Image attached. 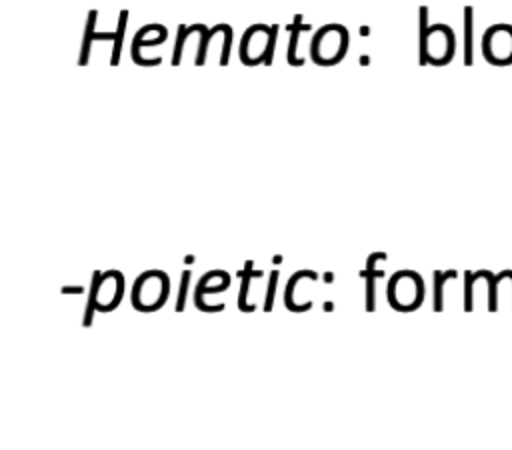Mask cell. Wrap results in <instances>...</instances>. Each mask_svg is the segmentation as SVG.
Instances as JSON below:
<instances>
[{"mask_svg":"<svg viewBox=\"0 0 512 450\" xmlns=\"http://www.w3.org/2000/svg\"><path fill=\"white\" fill-rule=\"evenodd\" d=\"M456 38L450 26L432 24L422 32V60L432 66H444L454 58Z\"/></svg>","mask_w":512,"mask_h":450,"instance_id":"4","label":"cell"},{"mask_svg":"<svg viewBox=\"0 0 512 450\" xmlns=\"http://www.w3.org/2000/svg\"><path fill=\"white\" fill-rule=\"evenodd\" d=\"M482 56L492 66L512 64V24H492L482 34Z\"/></svg>","mask_w":512,"mask_h":450,"instance_id":"6","label":"cell"},{"mask_svg":"<svg viewBox=\"0 0 512 450\" xmlns=\"http://www.w3.org/2000/svg\"><path fill=\"white\" fill-rule=\"evenodd\" d=\"M302 30L306 32V30H308V26H304V28H296V30L292 32V36H290V44H288L286 60H288V64H292V66H300V64H304V60L296 56V48H298V40H300V32H302Z\"/></svg>","mask_w":512,"mask_h":450,"instance_id":"10","label":"cell"},{"mask_svg":"<svg viewBox=\"0 0 512 450\" xmlns=\"http://www.w3.org/2000/svg\"><path fill=\"white\" fill-rule=\"evenodd\" d=\"M276 30L268 28L264 24H254L246 30L242 36V44L238 48L240 62L246 66H256L262 62H270L272 50H274Z\"/></svg>","mask_w":512,"mask_h":450,"instance_id":"5","label":"cell"},{"mask_svg":"<svg viewBox=\"0 0 512 450\" xmlns=\"http://www.w3.org/2000/svg\"><path fill=\"white\" fill-rule=\"evenodd\" d=\"M348 50V32L340 24H328L320 28L310 44V56L320 66L338 64Z\"/></svg>","mask_w":512,"mask_h":450,"instance_id":"1","label":"cell"},{"mask_svg":"<svg viewBox=\"0 0 512 450\" xmlns=\"http://www.w3.org/2000/svg\"><path fill=\"white\" fill-rule=\"evenodd\" d=\"M188 282H190V272L184 270V274H182V286H180V294H178V302H176V312H182V308H184L186 292H188Z\"/></svg>","mask_w":512,"mask_h":450,"instance_id":"11","label":"cell"},{"mask_svg":"<svg viewBox=\"0 0 512 450\" xmlns=\"http://www.w3.org/2000/svg\"><path fill=\"white\" fill-rule=\"evenodd\" d=\"M124 22H126V12L120 16V30L116 34V44H114V52H112V64H118V54H120V42H122V28H124Z\"/></svg>","mask_w":512,"mask_h":450,"instance_id":"13","label":"cell"},{"mask_svg":"<svg viewBox=\"0 0 512 450\" xmlns=\"http://www.w3.org/2000/svg\"><path fill=\"white\" fill-rule=\"evenodd\" d=\"M168 32L162 24H150V26H144L136 32L134 40H132V52H140V48H148V46H156V44H162L166 40Z\"/></svg>","mask_w":512,"mask_h":450,"instance_id":"8","label":"cell"},{"mask_svg":"<svg viewBox=\"0 0 512 450\" xmlns=\"http://www.w3.org/2000/svg\"><path fill=\"white\" fill-rule=\"evenodd\" d=\"M168 276L160 270L140 274L132 288V304L140 312H154L168 298Z\"/></svg>","mask_w":512,"mask_h":450,"instance_id":"3","label":"cell"},{"mask_svg":"<svg viewBox=\"0 0 512 450\" xmlns=\"http://www.w3.org/2000/svg\"><path fill=\"white\" fill-rule=\"evenodd\" d=\"M276 278H278V272H272V274H270V282H268L266 304H264V310H266V312H270V310H272V302H274V290H276Z\"/></svg>","mask_w":512,"mask_h":450,"instance_id":"12","label":"cell"},{"mask_svg":"<svg viewBox=\"0 0 512 450\" xmlns=\"http://www.w3.org/2000/svg\"><path fill=\"white\" fill-rule=\"evenodd\" d=\"M380 256H382L380 252H378V254H372V256L368 258V264H366V274H368V278H366V310H368V312L374 310V282H376V276H382V272H376V270H374V264H376V260H378Z\"/></svg>","mask_w":512,"mask_h":450,"instance_id":"9","label":"cell"},{"mask_svg":"<svg viewBox=\"0 0 512 450\" xmlns=\"http://www.w3.org/2000/svg\"><path fill=\"white\" fill-rule=\"evenodd\" d=\"M424 300V282L412 270L396 272L388 282V302L398 312H412Z\"/></svg>","mask_w":512,"mask_h":450,"instance_id":"2","label":"cell"},{"mask_svg":"<svg viewBox=\"0 0 512 450\" xmlns=\"http://www.w3.org/2000/svg\"><path fill=\"white\" fill-rule=\"evenodd\" d=\"M90 288L96 294V310L98 312H110L122 300L124 278H122V274L118 270H108L104 274L94 272Z\"/></svg>","mask_w":512,"mask_h":450,"instance_id":"7","label":"cell"}]
</instances>
